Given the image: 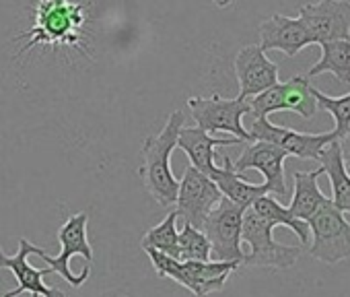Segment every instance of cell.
Wrapping results in <instances>:
<instances>
[{"label":"cell","instance_id":"1","mask_svg":"<svg viewBox=\"0 0 350 297\" xmlns=\"http://www.w3.org/2000/svg\"><path fill=\"white\" fill-rule=\"evenodd\" d=\"M184 124H186L184 112L180 109L171 112L161 132L146 136L140 148L142 166L138 170V176L146 192L161 207H173L175 201H178L180 180L171 172V153H173V148L178 146V136Z\"/></svg>","mask_w":350,"mask_h":297},{"label":"cell","instance_id":"2","mask_svg":"<svg viewBox=\"0 0 350 297\" xmlns=\"http://www.w3.org/2000/svg\"><path fill=\"white\" fill-rule=\"evenodd\" d=\"M85 25V5L70 0H40L36 5V23L27 31L21 54L33 46H77Z\"/></svg>","mask_w":350,"mask_h":297},{"label":"cell","instance_id":"3","mask_svg":"<svg viewBox=\"0 0 350 297\" xmlns=\"http://www.w3.org/2000/svg\"><path fill=\"white\" fill-rule=\"evenodd\" d=\"M144 252L148 254L159 276L175 281L178 285L192 291L196 297H206L215 291H221L229 274L237 270V266L241 264L235 260H178L152 248Z\"/></svg>","mask_w":350,"mask_h":297},{"label":"cell","instance_id":"4","mask_svg":"<svg viewBox=\"0 0 350 297\" xmlns=\"http://www.w3.org/2000/svg\"><path fill=\"white\" fill-rule=\"evenodd\" d=\"M87 213H77L68 217V221L58 229V240L62 246L58 256H50L40 246H36L33 250V254H38L52 272L66 279V283H70L72 287H81L91 274L93 248L87 240Z\"/></svg>","mask_w":350,"mask_h":297},{"label":"cell","instance_id":"5","mask_svg":"<svg viewBox=\"0 0 350 297\" xmlns=\"http://www.w3.org/2000/svg\"><path fill=\"white\" fill-rule=\"evenodd\" d=\"M272 225L266 223L252 207L243 213L241 225V242L247 244L250 252L243 254V262L247 266H264V268H291L299 254V246L278 244L272 235Z\"/></svg>","mask_w":350,"mask_h":297},{"label":"cell","instance_id":"6","mask_svg":"<svg viewBox=\"0 0 350 297\" xmlns=\"http://www.w3.org/2000/svg\"><path fill=\"white\" fill-rule=\"evenodd\" d=\"M311 246L309 254L325 264H336L350 258V223L344 213L327 198L309 219Z\"/></svg>","mask_w":350,"mask_h":297},{"label":"cell","instance_id":"7","mask_svg":"<svg viewBox=\"0 0 350 297\" xmlns=\"http://www.w3.org/2000/svg\"><path fill=\"white\" fill-rule=\"evenodd\" d=\"M250 101V114L256 118H268L274 112H295L301 118L309 120L317 112V101L313 95V85L297 75L286 83H276L270 89L254 95Z\"/></svg>","mask_w":350,"mask_h":297},{"label":"cell","instance_id":"8","mask_svg":"<svg viewBox=\"0 0 350 297\" xmlns=\"http://www.w3.org/2000/svg\"><path fill=\"white\" fill-rule=\"evenodd\" d=\"M245 209L231 203L229 198H221L219 205L208 213L202 223V231L211 242V258L213 260H235L243 262L241 250V225H243Z\"/></svg>","mask_w":350,"mask_h":297},{"label":"cell","instance_id":"9","mask_svg":"<svg viewBox=\"0 0 350 297\" xmlns=\"http://www.w3.org/2000/svg\"><path fill=\"white\" fill-rule=\"evenodd\" d=\"M190 112L196 124L206 132H229L243 142H252L250 130L243 128V116L250 114V101L235 97L223 99L221 95L213 97H190Z\"/></svg>","mask_w":350,"mask_h":297},{"label":"cell","instance_id":"10","mask_svg":"<svg viewBox=\"0 0 350 297\" xmlns=\"http://www.w3.org/2000/svg\"><path fill=\"white\" fill-rule=\"evenodd\" d=\"M299 19L307 27L313 44L350 40V0H319L299 9Z\"/></svg>","mask_w":350,"mask_h":297},{"label":"cell","instance_id":"11","mask_svg":"<svg viewBox=\"0 0 350 297\" xmlns=\"http://www.w3.org/2000/svg\"><path fill=\"white\" fill-rule=\"evenodd\" d=\"M223 198L219 186L204 174H200L194 166H188L184 172V178L180 180L178 188V217L184 219V223H190L194 227H202L208 213L219 205Z\"/></svg>","mask_w":350,"mask_h":297},{"label":"cell","instance_id":"12","mask_svg":"<svg viewBox=\"0 0 350 297\" xmlns=\"http://www.w3.org/2000/svg\"><path fill=\"white\" fill-rule=\"evenodd\" d=\"M252 140H268L284 148L286 155L299 157V159H319L321 148L336 138L334 132H321V134H307L297 132L284 126L272 124L268 118H256L250 128Z\"/></svg>","mask_w":350,"mask_h":297},{"label":"cell","instance_id":"13","mask_svg":"<svg viewBox=\"0 0 350 297\" xmlns=\"http://www.w3.org/2000/svg\"><path fill=\"white\" fill-rule=\"evenodd\" d=\"M286 151L280 148L274 142L268 140H252L243 153L239 155V159L233 164V170L237 174H243L247 170H258L264 176V184L268 186V190L280 198L288 196V188L284 182V159H286Z\"/></svg>","mask_w":350,"mask_h":297},{"label":"cell","instance_id":"14","mask_svg":"<svg viewBox=\"0 0 350 297\" xmlns=\"http://www.w3.org/2000/svg\"><path fill=\"white\" fill-rule=\"evenodd\" d=\"M36 250V244H31L29 240L21 237L19 240V250L15 256H7L0 248V268H9L13 270L15 279H17V289L0 295V297H17L21 293H31L33 297H64L62 291L48 287L44 283V276L50 274V266L46 268H36L27 262V256H31Z\"/></svg>","mask_w":350,"mask_h":297},{"label":"cell","instance_id":"15","mask_svg":"<svg viewBox=\"0 0 350 297\" xmlns=\"http://www.w3.org/2000/svg\"><path fill=\"white\" fill-rule=\"evenodd\" d=\"M235 77L241 99H250L278 83V64L260 46H245L235 56Z\"/></svg>","mask_w":350,"mask_h":297},{"label":"cell","instance_id":"16","mask_svg":"<svg viewBox=\"0 0 350 297\" xmlns=\"http://www.w3.org/2000/svg\"><path fill=\"white\" fill-rule=\"evenodd\" d=\"M260 48L264 52L278 50L288 58H295L303 48L311 46L313 40L303 25V21L284 17V15H272L264 23H260Z\"/></svg>","mask_w":350,"mask_h":297},{"label":"cell","instance_id":"17","mask_svg":"<svg viewBox=\"0 0 350 297\" xmlns=\"http://www.w3.org/2000/svg\"><path fill=\"white\" fill-rule=\"evenodd\" d=\"M243 140L239 138H217L211 136L206 130L200 126L194 128H182L178 136V146L190 157V164L204 176L211 178L215 172V155H217V146H231V144H241Z\"/></svg>","mask_w":350,"mask_h":297},{"label":"cell","instance_id":"18","mask_svg":"<svg viewBox=\"0 0 350 297\" xmlns=\"http://www.w3.org/2000/svg\"><path fill=\"white\" fill-rule=\"evenodd\" d=\"M211 180L219 186L225 198H229L231 203L243 209L252 207L260 196L270 192L266 184H252L245 178H241V174L233 170V162L227 155L223 157V168H215V172L211 174Z\"/></svg>","mask_w":350,"mask_h":297},{"label":"cell","instance_id":"19","mask_svg":"<svg viewBox=\"0 0 350 297\" xmlns=\"http://www.w3.org/2000/svg\"><path fill=\"white\" fill-rule=\"evenodd\" d=\"M323 174H327L329 184H332V205L336 209H340L342 213H350V174L342 162V153H340V144L338 138H334L332 142H327L321 153L319 159Z\"/></svg>","mask_w":350,"mask_h":297},{"label":"cell","instance_id":"20","mask_svg":"<svg viewBox=\"0 0 350 297\" xmlns=\"http://www.w3.org/2000/svg\"><path fill=\"white\" fill-rule=\"evenodd\" d=\"M321 174H323V170L319 166L317 170L295 172V176H293L295 192H293V201H291L288 211L301 221H307L327 201V196L319 190V182H317Z\"/></svg>","mask_w":350,"mask_h":297},{"label":"cell","instance_id":"21","mask_svg":"<svg viewBox=\"0 0 350 297\" xmlns=\"http://www.w3.org/2000/svg\"><path fill=\"white\" fill-rule=\"evenodd\" d=\"M252 209H254L266 223H270L272 227H288V229L299 237L301 246L307 248V242H309V237H311L309 225H307V221L297 219V217L288 211V207H282L276 198L264 194V196H260V198L252 205Z\"/></svg>","mask_w":350,"mask_h":297},{"label":"cell","instance_id":"22","mask_svg":"<svg viewBox=\"0 0 350 297\" xmlns=\"http://www.w3.org/2000/svg\"><path fill=\"white\" fill-rule=\"evenodd\" d=\"M332 73L342 85H350V40L321 44V58L309 70V77Z\"/></svg>","mask_w":350,"mask_h":297},{"label":"cell","instance_id":"23","mask_svg":"<svg viewBox=\"0 0 350 297\" xmlns=\"http://www.w3.org/2000/svg\"><path fill=\"white\" fill-rule=\"evenodd\" d=\"M178 211H171L159 225L150 227L146 231V235L142 237L140 246L142 250H159L171 258H178L180 260V246H178V235H180V229H178Z\"/></svg>","mask_w":350,"mask_h":297},{"label":"cell","instance_id":"24","mask_svg":"<svg viewBox=\"0 0 350 297\" xmlns=\"http://www.w3.org/2000/svg\"><path fill=\"white\" fill-rule=\"evenodd\" d=\"M178 246H180V260H200L206 262L211 260V242L204 235L202 229L184 223L178 235Z\"/></svg>","mask_w":350,"mask_h":297},{"label":"cell","instance_id":"25","mask_svg":"<svg viewBox=\"0 0 350 297\" xmlns=\"http://www.w3.org/2000/svg\"><path fill=\"white\" fill-rule=\"evenodd\" d=\"M313 95H315L317 107L332 114V118H334L332 132L336 134V138H342L346 132H350V93H346L342 97H329L313 87Z\"/></svg>","mask_w":350,"mask_h":297},{"label":"cell","instance_id":"26","mask_svg":"<svg viewBox=\"0 0 350 297\" xmlns=\"http://www.w3.org/2000/svg\"><path fill=\"white\" fill-rule=\"evenodd\" d=\"M338 144H340V153H342V162L350 174V132H346L342 138H338Z\"/></svg>","mask_w":350,"mask_h":297},{"label":"cell","instance_id":"27","mask_svg":"<svg viewBox=\"0 0 350 297\" xmlns=\"http://www.w3.org/2000/svg\"><path fill=\"white\" fill-rule=\"evenodd\" d=\"M213 3H215L219 9H227V7H231V5L235 3V0H213Z\"/></svg>","mask_w":350,"mask_h":297}]
</instances>
